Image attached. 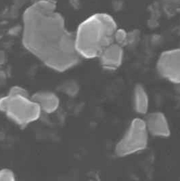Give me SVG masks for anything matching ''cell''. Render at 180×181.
I'll return each instance as SVG.
<instances>
[{"instance_id": "1", "label": "cell", "mask_w": 180, "mask_h": 181, "mask_svg": "<svg viewBox=\"0 0 180 181\" xmlns=\"http://www.w3.org/2000/svg\"><path fill=\"white\" fill-rule=\"evenodd\" d=\"M22 42L30 53L48 68L58 72L70 69L81 57L75 47V33L50 0H39L23 14Z\"/></svg>"}, {"instance_id": "2", "label": "cell", "mask_w": 180, "mask_h": 181, "mask_svg": "<svg viewBox=\"0 0 180 181\" xmlns=\"http://www.w3.org/2000/svg\"><path fill=\"white\" fill-rule=\"evenodd\" d=\"M117 29L114 18L106 13H96L82 21L75 33V47L81 59H98L114 42Z\"/></svg>"}, {"instance_id": "3", "label": "cell", "mask_w": 180, "mask_h": 181, "mask_svg": "<svg viewBox=\"0 0 180 181\" xmlns=\"http://www.w3.org/2000/svg\"><path fill=\"white\" fill-rule=\"evenodd\" d=\"M0 111L21 126L37 120L42 112L27 91L20 86L12 87L8 94L0 98Z\"/></svg>"}, {"instance_id": "4", "label": "cell", "mask_w": 180, "mask_h": 181, "mask_svg": "<svg viewBox=\"0 0 180 181\" xmlns=\"http://www.w3.org/2000/svg\"><path fill=\"white\" fill-rule=\"evenodd\" d=\"M148 132L144 119L135 118L115 147V153L120 157L129 156L146 148Z\"/></svg>"}, {"instance_id": "5", "label": "cell", "mask_w": 180, "mask_h": 181, "mask_svg": "<svg viewBox=\"0 0 180 181\" xmlns=\"http://www.w3.org/2000/svg\"><path fill=\"white\" fill-rule=\"evenodd\" d=\"M156 68L159 75L167 81L180 84V48L163 51L158 58Z\"/></svg>"}, {"instance_id": "6", "label": "cell", "mask_w": 180, "mask_h": 181, "mask_svg": "<svg viewBox=\"0 0 180 181\" xmlns=\"http://www.w3.org/2000/svg\"><path fill=\"white\" fill-rule=\"evenodd\" d=\"M148 133L154 137L167 138L171 135V130L167 118L159 111L150 113L144 119Z\"/></svg>"}, {"instance_id": "7", "label": "cell", "mask_w": 180, "mask_h": 181, "mask_svg": "<svg viewBox=\"0 0 180 181\" xmlns=\"http://www.w3.org/2000/svg\"><path fill=\"white\" fill-rule=\"evenodd\" d=\"M123 58V47L114 42L103 50L98 59L104 69L115 71L121 66Z\"/></svg>"}, {"instance_id": "8", "label": "cell", "mask_w": 180, "mask_h": 181, "mask_svg": "<svg viewBox=\"0 0 180 181\" xmlns=\"http://www.w3.org/2000/svg\"><path fill=\"white\" fill-rule=\"evenodd\" d=\"M31 97L33 101L38 104L41 111L46 113H54L60 104V100L57 95L50 91H38Z\"/></svg>"}, {"instance_id": "9", "label": "cell", "mask_w": 180, "mask_h": 181, "mask_svg": "<svg viewBox=\"0 0 180 181\" xmlns=\"http://www.w3.org/2000/svg\"><path fill=\"white\" fill-rule=\"evenodd\" d=\"M133 108L139 114H146L149 107V98L148 93L142 85L138 84L134 87L133 92Z\"/></svg>"}, {"instance_id": "10", "label": "cell", "mask_w": 180, "mask_h": 181, "mask_svg": "<svg viewBox=\"0 0 180 181\" xmlns=\"http://www.w3.org/2000/svg\"><path fill=\"white\" fill-rule=\"evenodd\" d=\"M114 42L123 47L129 42V35L124 29H117L114 34Z\"/></svg>"}, {"instance_id": "11", "label": "cell", "mask_w": 180, "mask_h": 181, "mask_svg": "<svg viewBox=\"0 0 180 181\" xmlns=\"http://www.w3.org/2000/svg\"><path fill=\"white\" fill-rule=\"evenodd\" d=\"M16 177L14 173L8 168L0 170V181H14Z\"/></svg>"}]
</instances>
